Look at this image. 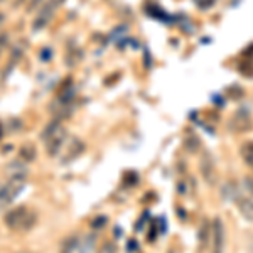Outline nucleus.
Here are the masks:
<instances>
[{
    "instance_id": "obj_7",
    "label": "nucleus",
    "mask_w": 253,
    "mask_h": 253,
    "mask_svg": "<svg viewBox=\"0 0 253 253\" xmlns=\"http://www.w3.org/2000/svg\"><path fill=\"white\" fill-rule=\"evenodd\" d=\"M54 9H56V3L54 2L47 3V5L39 12L38 19L34 20L32 27H34V29H42V27L49 22V19H51V15H52V12H54Z\"/></svg>"
},
{
    "instance_id": "obj_19",
    "label": "nucleus",
    "mask_w": 253,
    "mask_h": 253,
    "mask_svg": "<svg viewBox=\"0 0 253 253\" xmlns=\"http://www.w3.org/2000/svg\"><path fill=\"white\" fill-rule=\"evenodd\" d=\"M36 2H38V0H36Z\"/></svg>"
},
{
    "instance_id": "obj_5",
    "label": "nucleus",
    "mask_w": 253,
    "mask_h": 253,
    "mask_svg": "<svg viewBox=\"0 0 253 253\" xmlns=\"http://www.w3.org/2000/svg\"><path fill=\"white\" fill-rule=\"evenodd\" d=\"M231 128L235 132H247L252 128V117L247 110H240L235 113V117L231 118Z\"/></svg>"
},
{
    "instance_id": "obj_13",
    "label": "nucleus",
    "mask_w": 253,
    "mask_h": 253,
    "mask_svg": "<svg viewBox=\"0 0 253 253\" xmlns=\"http://www.w3.org/2000/svg\"><path fill=\"white\" fill-rule=\"evenodd\" d=\"M34 154H36V150L32 145H24L22 149H20V157H22L24 161H32Z\"/></svg>"
},
{
    "instance_id": "obj_8",
    "label": "nucleus",
    "mask_w": 253,
    "mask_h": 253,
    "mask_svg": "<svg viewBox=\"0 0 253 253\" xmlns=\"http://www.w3.org/2000/svg\"><path fill=\"white\" fill-rule=\"evenodd\" d=\"M5 174L9 177H20V179H26L27 175V166L26 162H20V161H14L10 164H7L5 167Z\"/></svg>"
},
{
    "instance_id": "obj_6",
    "label": "nucleus",
    "mask_w": 253,
    "mask_h": 253,
    "mask_svg": "<svg viewBox=\"0 0 253 253\" xmlns=\"http://www.w3.org/2000/svg\"><path fill=\"white\" fill-rule=\"evenodd\" d=\"M84 150V145L80 138H71L68 144V149L63 156V162H71L73 159H76L78 156H81V152Z\"/></svg>"
},
{
    "instance_id": "obj_10",
    "label": "nucleus",
    "mask_w": 253,
    "mask_h": 253,
    "mask_svg": "<svg viewBox=\"0 0 253 253\" xmlns=\"http://www.w3.org/2000/svg\"><path fill=\"white\" fill-rule=\"evenodd\" d=\"M238 211L242 213L245 219L253 221V199H250V198L238 199Z\"/></svg>"
},
{
    "instance_id": "obj_18",
    "label": "nucleus",
    "mask_w": 253,
    "mask_h": 253,
    "mask_svg": "<svg viewBox=\"0 0 253 253\" xmlns=\"http://www.w3.org/2000/svg\"><path fill=\"white\" fill-rule=\"evenodd\" d=\"M19 253H31V252H19Z\"/></svg>"
},
{
    "instance_id": "obj_16",
    "label": "nucleus",
    "mask_w": 253,
    "mask_h": 253,
    "mask_svg": "<svg viewBox=\"0 0 253 253\" xmlns=\"http://www.w3.org/2000/svg\"><path fill=\"white\" fill-rule=\"evenodd\" d=\"M248 253H253V236L248 240Z\"/></svg>"
},
{
    "instance_id": "obj_9",
    "label": "nucleus",
    "mask_w": 253,
    "mask_h": 253,
    "mask_svg": "<svg viewBox=\"0 0 253 253\" xmlns=\"http://www.w3.org/2000/svg\"><path fill=\"white\" fill-rule=\"evenodd\" d=\"M201 172H203V177L208 181V184H213L214 182V162L208 154L203 156V161H201Z\"/></svg>"
},
{
    "instance_id": "obj_17",
    "label": "nucleus",
    "mask_w": 253,
    "mask_h": 253,
    "mask_svg": "<svg viewBox=\"0 0 253 253\" xmlns=\"http://www.w3.org/2000/svg\"><path fill=\"white\" fill-rule=\"evenodd\" d=\"M3 22V14H0V24Z\"/></svg>"
},
{
    "instance_id": "obj_15",
    "label": "nucleus",
    "mask_w": 253,
    "mask_h": 253,
    "mask_svg": "<svg viewBox=\"0 0 253 253\" xmlns=\"http://www.w3.org/2000/svg\"><path fill=\"white\" fill-rule=\"evenodd\" d=\"M7 44V36L5 34H0V52H2V49L5 47Z\"/></svg>"
},
{
    "instance_id": "obj_4",
    "label": "nucleus",
    "mask_w": 253,
    "mask_h": 253,
    "mask_svg": "<svg viewBox=\"0 0 253 253\" xmlns=\"http://www.w3.org/2000/svg\"><path fill=\"white\" fill-rule=\"evenodd\" d=\"M224 240H226L224 226H223L221 219L216 218L213 221V226H211V253H223Z\"/></svg>"
},
{
    "instance_id": "obj_12",
    "label": "nucleus",
    "mask_w": 253,
    "mask_h": 253,
    "mask_svg": "<svg viewBox=\"0 0 253 253\" xmlns=\"http://www.w3.org/2000/svg\"><path fill=\"white\" fill-rule=\"evenodd\" d=\"M240 154H242V159L248 166H253V142H245L242 149H240Z\"/></svg>"
},
{
    "instance_id": "obj_11",
    "label": "nucleus",
    "mask_w": 253,
    "mask_h": 253,
    "mask_svg": "<svg viewBox=\"0 0 253 253\" xmlns=\"http://www.w3.org/2000/svg\"><path fill=\"white\" fill-rule=\"evenodd\" d=\"M198 235H199L198 236L199 247H201V250H205L208 242H211V226H210V223H208V221L203 223V226H201V230H199Z\"/></svg>"
},
{
    "instance_id": "obj_14",
    "label": "nucleus",
    "mask_w": 253,
    "mask_h": 253,
    "mask_svg": "<svg viewBox=\"0 0 253 253\" xmlns=\"http://www.w3.org/2000/svg\"><path fill=\"white\" fill-rule=\"evenodd\" d=\"M98 253H117V245L113 242H107L98 250Z\"/></svg>"
},
{
    "instance_id": "obj_1",
    "label": "nucleus",
    "mask_w": 253,
    "mask_h": 253,
    "mask_svg": "<svg viewBox=\"0 0 253 253\" xmlns=\"http://www.w3.org/2000/svg\"><path fill=\"white\" fill-rule=\"evenodd\" d=\"M3 223L12 231H29L38 223V214L29 206H17L5 214Z\"/></svg>"
},
{
    "instance_id": "obj_2",
    "label": "nucleus",
    "mask_w": 253,
    "mask_h": 253,
    "mask_svg": "<svg viewBox=\"0 0 253 253\" xmlns=\"http://www.w3.org/2000/svg\"><path fill=\"white\" fill-rule=\"evenodd\" d=\"M66 128L59 124V122H52L46 126L42 133V140L46 144V150L49 157H56L61 152V149L66 144Z\"/></svg>"
},
{
    "instance_id": "obj_3",
    "label": "nucleus",
    "mask_w": 253,
    "mask_h": 253,
    "mask_svg": "<svg viewBox=\"0 0 253 253\" xmlns=\"http://www.w3.org/2000/svg\"><path fill=\"white\" fill-rule=\"evenodd\" d=\"M26 187V179L9 177V181L3 186H0V210L7 208L14 203V199L20 194V191Z\"/></svg>"
}]
</instances>
